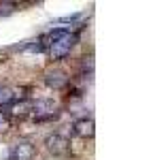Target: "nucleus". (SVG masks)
<instances>
[{
    "mask_svg": "<svg viewBox=\"0 0 153 160\" xmlns=\"http://www.w3.org/2000/svg\"><path fill=\"white\" fill-rule=\"evenodd\" d=\"M72 130H75V135H79L81 139H91V137L96 135V122H94L91 118H81V120L75 122Z\"/></svg>",
    "mask_w": 153,
    "mask_h": 160,
    "instance_id": "39448f33",
    "label": "nucleus"
},
{
    "mask_svg": "<svg viewBox=\"0 0 153 160\" xmlns=\"http://www.w3.org/2000/svg\"><path fill=\"white\" fill-rule=\"evenodd\" d=\"M15 11V4L13 2H2L0 4V15H11Z\"/></svg>",
    "mask_w": 153,
    "mask_h": 160,
    "instance_id": "9d476101",
    "label": "nucleus"
},
{
    "mask_svg": "<svg viewBox=\"0 0 153 160\" xmlns=\"http://www.w3.org/2000/svg\"><path fill=\"white\" fill-rule=\"evenodd\" d=\"M9 124H11V120H9V115H7L4 111L0 109V132H4V130L9 128Z\"/></svg>",
    "mask_w": 153,
    "mask_h": 160,
    "instance_id": "1a4fd4ad",
    "label": "nucleus"
},
{
    "mask_svg": "<svg viewBox=\"0 0 153 160\" xmlns=\"http://www.w3.org/2000/svg\"><path fill=\"white\" fill-rule=\"evenodd\" d=\"M45 83L49 88H53V90H62L66 83H68V77H66V73L64 71H47V75H45Z\"/></svg>",
    "mask_w": 153,
    "mask_h": 160,
    "instance_id": "0eeeda50",
    "label": "nucleus"
},
{
    "mask_svg": "<svg viewBox=\"0 0 153 160\" xmlns=\"http://www.w3.org/2000/svg\"><path fill=\"white\" fill-rule=\"evenodd\" d=\"M49 56L53 60H62L64 56H68L72 45H75V34H70L68 30H53L49 37Z\"/></svg>",
    "mask_w": 153,
    "mask_h": 160,
    "instance_id": "f257e3e1",
    "label": "nucleus"
},
{
    "mask_svg": "<svg viewBox=\"0 0 153 160\" xmlns=\"http://www.w3.org/2000/svg\"><path fill=\"white\" fill-rule=\"evenodd\" d=\"M45 145H47V149H49L53 156H64V154H68V149H70V141L64 135L53 132V135H49L45 139Z\"/></svg>",
    "mask_w": 153,
    "mask_h": 160,
    "instance_id": "7ed1b4c3",
    "label": "nucleus"
},
{
    "mask_svg": "<svg viewBox=\"0 0 153 160\" xmlns=\"http://www.w3.org/2000/svg\"><path fill=\"white\" fill-rule=\"evenodd\" d=\"M32 118L36 122H49L53 118H58V107L53 100H36L32 105Z\"/></svg>",
    "mask_w": 153,
    "mask_h": 160,
    "instance_id": "f03ea898",
    "label": "nucleus"
},
{
    "mask_svg": "<svg viewBox=\"0 0 153 160\" xmlns=\"http://www.w3.org/2000/svg\"><path fill=\"white\" fill-rule=\"evenodd\" d=\"M15 98H17V94H15V90L9 86H0V107H11L13 102H15Z\"/></svg>",
    "mask_w": 153,
    "mask_h": 160,
    "instance_id": "6e6552de",
    "label": "nucleus"
},
{
    "mask_svg": "<svg viewBox=\"0 0 153 160\" xmlns=\"http://www.w3.org/2000/svg\"><path fill=\"white\" fill-rule=\"evenodd\" d=\"M34 145L30 141H17L11 148V160H32Z\"/></svg>",
    "mask_w": 153,
    "mask_h": 160,
    "instance_id": "20e7f679",
    "label": "nucleus"
},
{
    "mask_svg": "<svg viewBox=\"0 0 153 160\" xmlns=\"http://www.w3.org/2000/svg\"><path fill=\"white\" fill-rule=\"evenodd\" d=\"M32 105H34V100H28V98H21V100H15L11 107H9V115L13 118H28V115H32Z\"/></svg>",
    "mask_w": 153,
    "mask_h": 160,
    "instance_id": "423d86ee",
    "label": "nucleus"
}]
</instances>
